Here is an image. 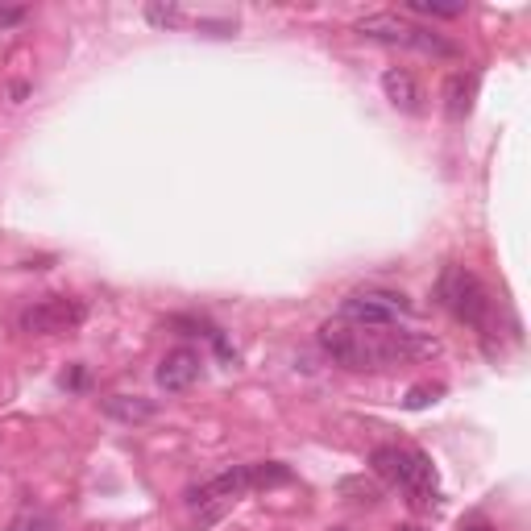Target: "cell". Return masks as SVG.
<instances>
[{
    "mask_svg": "<svg viewBox=\"0 0 531 531\" xmlns=\"http://www.w3.org/2000/svg\"><path fill=\"white\" fill-rule=\"evenodd\" d=\"M320 349L345 370H382L395 366V361H411V357H432L440 353V341L419 337V332H407L399 324L390 328H361L349 320H328L320 324Z\"/></svg>",
    "mask_w": 531,
    "mask_h": 531,
    "instance_id": "6da1fadb",
    "label": "cell"
},
{
    "mask_svg": "<svg viewBox=\"0 0 531 531\" xmlns=\"http://www.w3.org/2000/svg\"><path fill=\"white\" fill-rule=\"evenodd\" d=\"M370 469L386 486H395L407 494L411 511H436L440 507V482L428 453L407 449V444H378L370 453Z\"/></svg>",
    "mask_w": 531,
    "mask_h": 531,
    "instance_id": "7a4b0ae2",
    "label": "cell"
},
{
    "mask_svg": "<svg viewBox=\"0 0 531 531\" xmlns=\"http://www.w3.org/2000/svg\"><path fill=\"white\" fill-rule=\"evenodd\" d=\"M436 303L444 307V312H453L461 324L486 332L490 328V316H494V299L486 291V283L473 270L465 266H444L440 278H436Z\"/></svg>",
    "mask_w": 531,
    "mask_h": 531,
    "instance_id": "3957f363",
    "label": "cell"
},
{
    "mask_svg": "<svg viewBox=\"0 0 531 531\" xmlns=\"http://www.w3.org/2000/svg\"><path fill=\"white\" fill-rule=\"evenodd\" d=\"M357 34L370 42H386V46H403V50H419L432 54V59H457V46L449 38H440L436 30H424V25H411L395 13H374L357 21Z\"/></svg>",
    "mask_w": 531,
    "mask_h": 531,
    "instance_id": "277c9868",
    "label": "cell"
},
{
    "mask_svg": "<svg viewBox=\"0 0 531 531\" xmlns=\"http://www.w3.org/2000/svg\"><path fill=\"white\" fill-rule=\"evenodd\" d=\"M341 320L361 324V328H390L407 316H415V307L403 291H382V287H366V291H353L341 299Z\"/></svg>",
    "mask_w": 531,
    "mask_h": 531,
    "instance_id": "5b68a950",
    "label": "cell"
},
{
    "mask_svg": "<svg viewBox=\"0 0 531 531\" xmlns=\"http://www.w3.org/2000/svg\"><path fill=\"white\" fill-rule=\"evenodd\" d=\"M88 320V303L71 299V295H46L42 303L25 307L21 312V332H34V337H50V332H71Z\"/></svg>",
    "mask_w": 531,
    "mask_h": 531,
    "instance_id": "8992f818",
    "label": "cell"
},
{
    "mask_svg": "<svg viewBox=\"0 0 531 531\" xmlns=\"http://www.w3.org/2000/svg\"><path fill=\"white\" fill-rule=\"evenodd\" d=\"M254 490V469L249 465H233L225 469L220 478L204 482V486H191L187 490V507H212V502H233L241 494Z\"/></svg>",
    "mask_w": 531,
    "mask_h": 531,
    "instance_id": "52a82bcc",
    "label": "cell"
},
{
    "mask_svg": "<svg viewBox=\"0 0 531 531\" xmlns=\"http://www.w3.org/2000/svg\"><path fill=\"white\" fill-rule=\"evenodd\" d=\"M204 374V357L195 353V349H171L162 361H158V386L162 390H171V395H179V390H191L195 382H200Z\"/></svg>",
    "mask_w": 531,
    "mask_h": 531,
    "instance_id": "ba28073f",
    "label": "cell"
},
{
    "mask_svg": "<svg viewBox=\"0 0 531 531\" xmlns=\"http://www.w3.org/2000/svg\"><path fill=\"white\" fill-rule=\"evenodd\" d=\"M382 92H386V100L399 108V113H407V117H415L419 113V83H415V75L411 71H403V67H390L386 75H382Z\"/></svg>",
    "mask_w": 531,
    "mask_h": 531,
    "instance_id": "9c48e42d",
    "label": "cell"
},
{
    "mask_svg": "<svg viewBox=\"0 0 531 531\" xmlns=\"http://www.w3.org/2000/svg\"><path fill=\"white\" fill-rule=\"evenodd\" d=\"M100 407L108 419H121V424H146V419L158 415V403L142 399V395H108Z\"/></svg>",
    "mask_w": 531,
    "mask_h": 531,
    "instance_id": "30bf717a",
    "label": "cell"
},
{
    "mask_svg": "<svg viewBox=\"0 0 531 531\" xmlns=\"http://www.w3.org/2000/svg\"><path fill=\"white\" fill-rule=\"evenodd\" d=\"M473 92H478V75L457 71L449 83H444V113H449L453 121H465L469 108H473Z\"/></svg>",
    "mask_w": 531,
    "mask_h": 531,
    "instance_id": "8fae6325",
    "label": "cell"
},
{
    "mask_svg": "<svg viewBox=\"0 0 531 531\" xmlns=\"http://www.w3.org/2000/svg\"><path fill=\"white\" fill-rule=\"evenodd\" d=\"M146 21L158 25V30H175V25L187 21V13L179 5H162V0H154V5H146Z\"/></svg>",
    "mask_w": 531,
    "mask_h": 531,
    "instance_id": "7c38bea8",
    "label": "cell"
},
{
    "mask_svg": "<svg viewBox=\"0 0 531 531\" xmlns=\"http://www.w3.org/2000/svg\"><path fill=\"white\" fill-rule=\"evenodd\" d=\"M407 13L436 17V21H457V17H465V5H432V0H407Z\"/></svg>",
    "mask_w": 531,
    "mask_h": 531,
    "instance_id": "4fadbf2b",
    "label": "cell"
},
{
    "mask_svg": "<svg viewBox=\"0 0 531 531\" xmlns=\"http://www.w3.org/2000/svg\"><path fill=\"white\" fill-rule=\"evenodd\" d=\"M341 490H345V494H357L353 502H361V507H374V502H382V490H378L374 482H366V478H345Z\"/></svg>",
    "mask_w": 531,
    "mask_h": 531,
    "instance_id": "5bb4252c",
    "label": "cell"
},
{
    "mask_svg": "<svg viewBox=\"0 0 531 531\" xmlns=\"http://www.w3.org/2000/svg\"><path fill=\"white\" fill-rule=\"evenodd\" d=\"M444 395V386H411V395H407V411H419V407H428V403H436Z\"/></svg>",
    "mask_w": 531,
    "mask_h": 531,
    "instance_id": "9a60e30c",
    "label": "cell"
},
{
    "mask_svg": "<svg viewBox=\"0 0 531 531\" xmlns=\"http://www.w3.org/2000/svg\"><path fill=\"white\" fill-rule=\"evenodd\" d=\"M25 21V9H0V30H9V25H21Z\"/></svg>",
    "mask_w": 531,
    "mask_h": 531,
    "instance_id": "2e32d148",
    "label": "cell"
},
{
    "mask_svg": "<svg viewBox=\"0 0 531 531\" xmlns=\"http://www.w3.org/2000/svg\"><path fill=\"white\" fill-rule=\"evenodd\" d=\"M461 531H494V527H490V523H482V519H478V523H465V527H461Z\"/></svg>",
    "mask_w": 531,
    "mask_h": 531,
    "instance_id": "e0dca14e",
    "label": "cell"
},
{
    "mask_svg": "<svg viewBox=\"0 0 531 531\" xmlns=\"http://www.w3.org/2000/svg\"><path fill=\"white\" fill-rule=\"evenodd\" d=\"M395 531H428V527H419V523H403V527H395Z\"/></svg>",
    "mask_w": 531,
    "mask_h": 531,
    "instance_id": "ac0fdd59",
    "label": "cell"
},
{
    "mask_svg": "<svg viewBox=\"0 0 531 531\" xmlns=\"http://www.w3.org/2000/svg\"><path fill=\"white\" fill-rule=\"evenodd\" d=\"M332 531H349V527H332Z\"/></svg>",
    "mask_w": 531,
    "mask_h": 531,
    "instance_id": "d6986e66",
    "label": "cell"
}]
</instances>
